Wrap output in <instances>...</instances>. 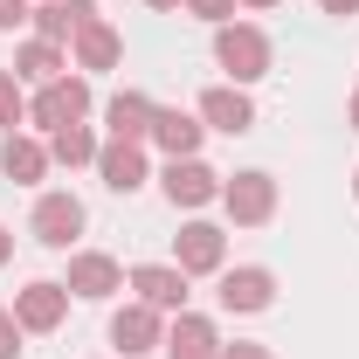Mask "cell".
I'll return each instance as SVG.
<instances>
[{
  "instance_id": "obj_1",
  "label": "cell",
  "mask_w": 359,
  "mask_h": 359,
  "mask_svg": "<svg viewBox=\"0 0 359 359\" xmlns=\"http://www.w3.org/2000/svg\"><path fill=\"white\" fill-rule=\"evenodd\" d=\"M215 62L228 69V83H256V76H269V35L256 28V21H222L215 28Z\"/></svg>"
},
{
  "instance_id": "obj_2",
  "label": "cell",
  "mask_w": 359,
  "mask_h": 359,
  "mask_svg": "<svg viewBox=\"0 0 359 359\" xmlns=\"http://www.w3.org/2000/svg\"><path fill=\"white\" fill-rule=\"evenodd\" d=\"M90 118V83L83 76H55L28 97V125L35 132H62V125H83Z\"/></svg>"
},
{
  "instance_id": "obj_3",
  "label": "cell",
  "mask_w": 359,
  "mask_h": 359,
  "mask_svg": "<svg viewBox=\"0 0 359 359\" xmlns=\"http://www.w3.org/2000/svg\"><path fill=\"white\" fill-rule=\"evenodd\" d=\"M215 297H222V311L256 318V311H269V304H276V276H269L263 263H235V269H222Z\"/></svg>"
},
{
  "instance_id": "obj_4",
  "label": "cell",
  "mask_w": 359,
  "mask_h": 359,
  "mask_svg": "<svg viewBox=\"0 0 359 359\" xmlns=\"http://www.w3.org/2000/svg\"><path fill=\"white\" fill-rule=\"evenodd\" d=\"M62 290L83 297V304H104V297L125 290V269H118V256H104V249H76V256H69V276H62Z\"/></svg>"
},
{
  "instance_id": "obj_5",
  "label": "cell",
  "mask_w": 359,
  "mask_h": 359,
  "mask_svg": "<svg viewBox=\"0 0 359 359\" xmlns=\"http://www.w3.org/2000/svg\"><path fill=\"white\" fill-rule=\"evenodd\" d=\"M83 201H76V194H62V187H55V194H42V201H35V215H28V228H35V242H42V249H69V242H76V235H83Z\"/></svg>"
},
{
  "instance_id": "obj_6",
  "label": "cell",
  "mask_w": 359,
  "mask_h": 359,
  "mask_svg": "<svg viewBox=\"0 0 359 359\" xmlns=\"http://www.w3.org/2000/svg\"><path fill=\"white\" fill-rule=\"evenodd\" d=\"M222 208H228V222H235V228H263L269 215H276V180H269V173L222 180Z\"/></svg>"
},
{
  "instance_id": "obj_7",
  "label": "cell",
  "mask_w": 359,
  "mask_h": 359,
  "mask_svg": "<svg viewBox=\"0 0 359 359\" xmlns=\"http://www.w3.org/2000/svg\"><path fill=\"white\" fill-rule=\"evenodd\" d=\"M173 263L187 269V276H222L228 269V235L215 222H187L173 235Z\"/></svg>"
},
{
  "instance_id": "obj_8",
  "label": "cell",
  "mask_w": 359,
  "mask_h": 359,
  "mask_svg": "<svg viewBox=\"0 0 359 359\" xmlns=\"http://www.w3.org/2000/svg\"><path fill=\"white\" fill-rule=\"evenodd\" d=\"M111 346L125 359H145L166 346V311H152V304H125V311H111Z\"/></svg>"
},
{
  "instance_id": "obj_9",
  "label": "cell",
  "mask_w": 359,
  "mask_h": 359,
  "mask_svg": "<svg viewBox=\"0 0 359 359\" xmlns=\"http://www.w3.org/2000/svg\"><path fill=\"white\" fill-rule=\"evenodd\" d=\"M201 125L208 132H228V138H242V132H256V104H249V90L242 83H215V90H201Z\"/></svg>"
},
{
  "instance_id": "obj_10",
  "label": "cell",
  "mask_w": 359,
  "mask_h": 359,
  "mask_svg": "<svg viewBox=\"0 0 359 359\" xmlns=\"http://www.w3.org/2000/svg\"><path fill=\"white\" fill-rule=\"evenodd\" d=\"M14 318H21V332H55L69 318V290L55 276H35V283L14 290Z\"/></svg>"
},
{
  "instance_id": "obj_11",
  "label": "cell",
  "mask_w": 359,
  "mask_h": 359,
  "mask_svg": "<svg viewBox=\"0 0 359 359\" xmlns=\"http://www.w3.org/2000/svg\"><path fill=\"white\" fill-rule=\"evenodd\" d=\"M125 283L138 290V304H152V311H166V318L187 311V269L180 263H138Z\"/></svg>"
},
{
  "instance_id": "obj_12",
  "label": "cell",
  "mask_w": 359,
  "mask_h": 359,
  "mask_svg": "<svg viewBox=\"0 0 359 359\" xmlns=\"http://www.w3.org/2000/svg\"><path fill=\"white\" fill-rule=\"evenodd\" d=\"M166 201L173 208H208V201H222V173L208 166V159H166Z\"/></svg>"
},
{
  "instance_id": "obj_13",
  "label": "cell",
  "mask_w": 359,
  "mask_h": 359,
  "mask_svg": "<svg viewBox=\"0 0 359 359\" xmlns=\"http://www.w3.org/2000/svg\"><path fill=\"white\" fill-rule=\"evenodd\" d=\"M201 138H208L201 111H180V104H159V111H152V145H159L166 159H201Z\"/></svg>"
},
{
  "instance_id": "obj_14",
  "label": "cell",
  "mask_w": 359,
  "mask_h": 359,
  "mask_svg": "<svg viewBox=\"0 0 359 359\" xmlns=\"http://www.w3.org/2000/svg\"><path fill=\"white\" fill-rule=\"evenodd\" d=\"M166 359H222V332H215V318L201 311H180L173 325H166V346H159Z\"/></svg>"
},
{
  "instance_id": "obj_15",
  "label": "cell",
  "mask_w": 359,
  "mask_h": 359,
  "mask_svg": "<svg viewBox=\"0 0 359 359\" xmlns=\"http://www.w3.org/2000/svg\"><path fill=\"white\" fill-rule=\"evenodd\" d=\"M97 173H104L111 194H138V187H145V145H132V138L97 145Z\"/></svg>"
},
{
  "instance_id": "obj_16",
  "label": "cell",
  "mask_w": 359,
  "mask_h": 359,
  "mask_svg": "<svg viewBox=\"0 0 359 359\" xmlns=\"http://www.w3.org/2000/svg\"><path fill=\"white\" fill-rule=\"evenodd\" d=\"M0 173L14 180V187H42V173H48V138L7 132V138H0Z\"/></svg>"
},
{
  "instance_id": "obj_17",
  "label": "cell",
  "mask_w": 359,
  "mask_h": 359,
  "mask_svg": "<svg viewBox=\"0 0 359 359\" xmlns=\"http://www.w3.org/2000/svg\"><path fill=\"white\" fill-rule=\"evenodd\" d=\"M69 48H76V55H69L76 69H118V62H125V35H118L104 14H97V21H83Z\"/></svg>"
},
{
  "instance_id": "obj_18",
  "label": "cell",
  "mask_w": 359,
  "mask_h": 359,
  "mask_svg": "<svg viewBox=\"0 0 359 359\" xmlns=\"http://www.w3.org/2000/svg\"><path fill=\"white\" fill-rule=\"evenodd\" d=\"M152 111H159V104H152L145 90H118V97L104 104V125H111V138H132V145H145V138H152Z\"/></svg>"
},
{
  "instance_id": "obj_19",
  "label": "cell",
  "mask_w": 359,
  "mask_h": 359,
  "mask_svg": "<svg viewBox=\"0 0 359 359\" xmlns=\"http://www.w3.org/2000/svg\"><path fill=\"white\" fill-rule=\"evenodd\" d=\"M28 21H35V35H42V42H76V28L97 21V7H90V0H42Z\"/></svg>"
},
{
  "instance_id": "obj_20",
  "label": "cell",
  "mask_w": 359,
  "mask_h": 359,
  "mask_svg": "<svg viewBox=\"0 0 359 359\" xmlns=\"http://www.w3.org/2000/svg\"><path fill=\"white\" fill-rule=\"evenodd\" d=\"M14 76L21 83H55V76H69V55H62V42H21L14 48Z\"/></svg>"
},
{
  "instance_id": "obj_21",
  "label": "cell",
  "mask_w": 359,
  "mask_h": 359,
  "mask_svg": "<svg viewBox=\"0 0 359 359\" xmlns=\"http://www.w3.org/2000/svg\"><path fill=\"white\" fill-rule=\"evenodd\" d=\"M48 166H97V132H90V125L48 132Z\"/></svg>"
},
{
  "instance_id": "obj_22",
  "label": "cell",
  "mask_w": 359,
  "mask_h": 359,
  "mask_svg": "<svg viewBox=\"0 0 359 359\" xmlns=\"http://www.w3.org/2000/svg\"><path fill=\"white\" fill-rule=\"evenodd\" d=\"M28 125V97H21V76L14 69H0V138L7 132H21Z\"/></svg>"
},
{
  "instance_id": "obj_23",
  "label": "cell",
  "mask_w": 359,
  "mask_h": 359,
  "mask_svg": "<svg viewBox=\"0 0 359 359\" xmlns=\"http://www.w3.org/2000/svg\"><path fill=\"white\" fill-rule=\"evenodd\" d=\"M194 21H208V28H222V21H235V0H180Z\"/></svg>"
},
{
  "instance_id": "obj_24",
  "label": "cell",
  "mask_w": 359,
  "mask_h": 359,
  "mask_svg": "<svg viewBox=\"0 0 359 359\" xmlns=\"http://www.w3.org/2000/svg\"><path fill=\"white\" fill-rule=\"evenodd\" d=\"M21 339H28V332H21V318H14V311H0V359H14V353H21Z\"/></svg>"
},
{
  "instance_id": "obj_25",
  "label": "cell",
  "mask_w": 359,
  "mask_h": 359,
  "mask_svg": "<svg viewBox=\"0 0 359 359\" xmlns=\"http://www.w3.org/2000/svg\"><path fill=\"white\" fill-rule=\"evenodd\" d=\"M28 14H35V7H28V0H0V35H14V28H21V21H28Z\"/></svg>"
},
{
  "instance_id": "obj_26",
  "label": "cell",
  "mask_w": 359,
  "mask_h": 359,
  "mask_svg": "<svg viewBox=\"0 0 359 359\" xmlns=\"http://www.w3.org/2000/svg\"><path fill=\"white\" fill-rule=\"evenodd\" d=\"M222 359H276L269 346H249V339H235V346H222Z\"/></svg>"
},
{
  "instance_id": "obj_27",
  "label": "cell",
  "mask_w": 359,
  "mask_h": 359,
  "mask_svg": "<svg viewBox=\"0 0 359 359\" xmlns=\"http://www.w3.org/2000/svg\"><path fill=\"white\" fill-rule=\"evenodd\" d=\"M318 7H325V14H339V21H353V14H359V0H318Z\"/></svg>"
},
{
  "instance_id": "obj_28",
  "label": "cell",
  "mask_w": 359,
  "mask_h": 359,
  "mask_svg": "<svg viewBox=\"0 0 359 359\" xmlns=\"http://www.w3.org/2000/svg\"><path fill=\"white\" fill-rule=\"evenodd\" d=\"M7 256H14V235H7V228H0V269H7Z\"/></svg>"
},
{
  "instance_id": "obj_29",
  "label": "cell",
  "mask_w": 359,
  "mask_h": 359,
  "mask_svg": "<svg viewBox=\"0 0 359 359\" xmlns=\"http://www.w3.org/2000/svg\"><path fill=\"white\" fill-rule=\"evenodd\" d=\"M145 7H152V14H173V7H180V0H145Z\"/></svg>"
},
{
  "instance_id": "obj_30",
  "label": "cell",
  "mask_w": 359,
  "mask_h": 359,
  "mask_svg": "<svg viewBox=\"0 0 359 359\" xmlns=\"http://www.w3.org/2000/svg\"><path fill=\"white\" fill-rule=\"evenodd\" d=\"M346 118H353V132H359V90H353V104H346Z\"/></svg>"
},
{
  "instance_id": "obj_31",
  "label": "cell",
  "mask_w": 359,
  "mask_h": 359,
  "mask_svg": "<svg viewBox=\"0 0 359 359\" xmlns=\"http://www.w3.org/2000/svg\"><path fill=\"white\" fill-rule=\"evenodd\" d=\"M242 7H256V14H269V7H276V0H242Z\"/></svg>"
},
{
  "instance_id": "obj_32",
  "label": "cell",
  "mask_w": 359,
  "mask_h": 359,
  "mask_svg": "<svg viewBox=\"0 0 359 359\" xmlns=\"http://www.w3.org/2000/svg\"><path fill=\"white\" fill-rule=\"evenodd\" d=\"M353 201H359V173H353Z\"/></svg>"
}]
</instances>
